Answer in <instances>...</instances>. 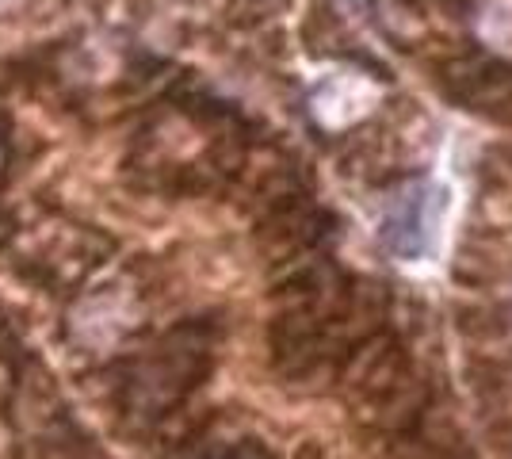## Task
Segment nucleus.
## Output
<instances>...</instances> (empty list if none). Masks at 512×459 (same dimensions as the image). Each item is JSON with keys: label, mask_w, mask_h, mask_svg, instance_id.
I'll return each mask as SVG.
<instances>
[{"label": "nucleus", "mask_w": 512, "mask_h": 459, "mask_svg": "<svg viewBox=\"0 0 512 459\" xmlns=\"http://www.w3.org/2000/svg\"><path fill=\"white\" fill-rule=\"evenodd\" d=\"M448 215V188L417 184L386 207L383 241L398 261H428L440 245V226Z\"/></svg>", "instance_id": "obj_1"}]
</instances>
